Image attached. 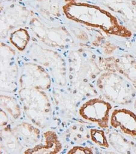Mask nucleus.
Segmentation results:
<instances>
[{
	"label": "nucleus",
	"instance_id": "nucleus-1",
	"mask_svg": "<svg viewBox=\"0 0 136 154\" xmlns=\"http://www.w3.org/2000/svg\"><path fill=\"white\" fill-rule=\"evenodd\" d=\"M97 86L105 98L115 103H129L134 96L131 84L115 73H103L97 80Z\"/></svg>",
	"mask_w": 136,
	"mask_h": 154
},
{
	"label": "nucleus",
	"instance_id": "nucleus-2",
	"mask_svg": "<svg viewBox=\"0 0 136 154\" xmlns=\"http://www.w3.org/2000/svg\"><path fill=\"white\" fill-rule=\"evenodd\" d=\"M111 108V105L108 102L99 98H94L82 105L80 109V115L85 120L95 123L100 127L105 128L109 126Z\"/></svg>",
	"mask_w": 136,
	"mask_h": 154
},
{
	"label": "nucleus",
	"instance_id": "nucleus-3",
	"mask_svg": "<svg viewBox=\"0 0 136 154\" xmlns=\"http://www.w3.org/2000/svg\"><path fill=\"white\" fill-rule=\"evenodd\" d=\"M110 125L123 134L136 137V115L127 109H115L111 115Z\"/></svg>",
	"mask_w": 136,
	"mask_h": 154
},
{
	"label": "nucleus",
	"instance_id": "nucleus-4",
	"mask_svg": "<svg viewBox=\"0 0 136 154\" xmlns=\"http://www.w3.org/2000/svg\"><path fill=\"white\" fill-rule=\"evenodd\" d=\"M115 67L125 78L136 84V61L131 56H122L116 60Z\"/></svg>",
	"mask_w": 136,
	"mask_h": 154
},
{
	"label": "nucleus",
	"instance_id": "nucleus-5",
	"mask_svg": "<svg viewBox=\"0 0 136 154\" xmlns=\"http://www.w3.org/2000/svg\"><path fill=\"white\" fill-rule=\"evenodd\" d=\"M109 141L113 147L117 151L122 153H128L131 152L132 145L129 141L116 133H112L109 135Z\"/></svg>",
	"mask_w": 136,
	"mask_h": 154
},
{
	"label": "nucleus",
	"instance_id": "nucleus-6",
	"mask_svg": "<svg viewBox=\"0 0 136 154\" xmlns=\"http://www.w3.org/2000/svg\"><path fill=\"white\" fill-rule=\"evenodd\" d=\"M29 40V35L26 30L20 29L12 33L11 42L20 51L24 50Z\"/></svg>",
	"mask_w": 136,
	"mask_h": 154
},
{
	"label": "nucleus",
	"instance_id": "nucleus-7",
	"mask_svg": "<svg viewBox=\"0 0 136 154\" xmlns=\"http://www.w3.org/2000/svg\"><path fill=\"white\" fill-rule=\"evenodd\" d=\"M90 137L92 140L96 143L97 145L101 147L108 148L109 143L105 137V133L102 130L97 129H92L90 131Z\"/></svg>",
	"mask_w": 136,
	"mask_h": 154
},
{
	"label": "nucleus",
	"instance_id": "nucleus-8",
	"mask_svg": "<svg viewBox=\"0 0 136 154\" xmlns=\"http://www.w3.org/2000/svg\"><path fill=\"white\" fill-rule=\"evenodd\" d=\"M134 109H135V111H136V100H135V102H134Z\"/></svg>",
	"mask_w": 136,
	"mask_h": 154
}]
</instances>
